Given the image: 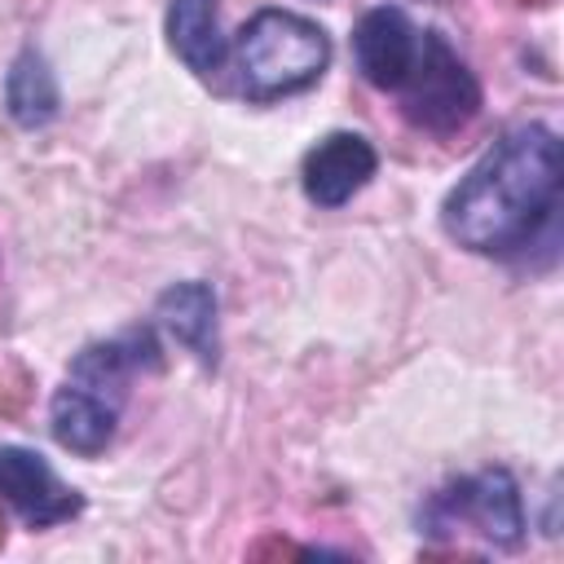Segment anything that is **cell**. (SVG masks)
Returning a JSON list of instances; mask_svg holds the SVG:
<instances>
[{"label": "cell", "instance_id": "1", "mask_svg": "<svg viewBox=\"0 0 564 564\" xmlns=\"http://www.w3.org/2000/svg\"><path fill=\"white\" fill-rule=\"evenodd\" d=\"M560 181V137L546 123H520L445 194L441 225L480 256L529 251L555 225Z\"/></svg>", "mask_w": 564, "mask_h": 564}, {"label": "cell", "instance_id": "2", "mask_svg": "<svg viewBox=\"0 0 564 564\" xmlns=\"http://www.w3.org/2000/svg\"><path fill=\"white\" fill-rule=\"evenodd\" d=\"M326 62H330L326 31L300 13L260 9L238 31V75L251 101H273V97L313 88Z\"/></svg>", "mask_w": 564, "mask_h": 564}, {"label": "cell", "instance_id": "3", "mask_svg": "<svg viewBox=\"0 0 564 564\" xmlns=\"http://www.w3.org/2000/svg\"><path fill=\"white\" fill-rule=\"evenodd\" d=\"M397 97H401V115L432 137L463 132L480 110V84H476L471 66L449 48V40L441 31L419 35L414 66H410L405 84L397 88Z\"/></svg>", "mask_w": 564, "mask_h": 564}, {"label": "cell", "instance_id": "4", "mask_svg": "<svg viewBox=\"0 0 564 564\" xmlns=\"http://www.w3.org/2000/svg\"><path fill=\"white\" fill-rule=\"evenodd\" d=\"M419 524L432 533L445 529H476L485 533L494 546H516L524 538V502H520V485L507 467H485L476 476H458L449 485H441L423 511Z\"/></svg>", "mask_w": 564, "mask_h": 564}, {"label": "cell", "instance_id": "5", "mask_svg": "<svg viewBox=\"0 0 564 564\" xmlns=\"http://www.w3.org/2000/svg\"><path fill=\"white\" fill-rule=\"evenodd\" d=\"M0 498L31 529L62 524L84 507V498L70 485H62L57 471L35 449H22V445H0Z\"/></svg>", "mask_w": 564, "mask_h": 564}, {"label": "cell", "instance_id": "6", "mask_svg": "<svg viewBox=\"0 0 564 564\" xmlns=\"http://www.w3.org/2000/svg\"><path fill=\"white\" fill-rule=\"evenodd\" d=\"M419 35L423 31L397 4H379V9L361 13V22L352 31V57H357V70L366 75V84L397 93L414 66Z\"/></svg>", "mask_w": 564, "mask_h": 564}, {"label": "cell", "instance_id": "7", "mask_svg": "<svg viewBox=\"0 0 564 564\" xmlns=\"http://www.w3.org/2000/svg\"><path fill=\"white\" fill-rule=\"evenodd\" d=\"M375 167H379V154H375V145L366 137H357V132H330V137H322L304 154L300 181H304V194L317 207H344L352 194H361L370 185Z\"/></svg>", "mask_w": 564, "mask_h": 564}, {"label": "cell", "instance_id": "8", "mask_svg": "<svg viewBox=\"0 0 564 564\" xmlns=\"http://www.w3.org/2000/svg\"><path fill=\"white\" fill-rule=\"evenodd\" d=\"M167 44L172 53L203 79L225 70L229 40L220 31V9L216 0H172L167 9Z\"/></svg>", "mask_w": 564, "mask_h": 564}, {"label": "cell", "instance_id": "9", "mask_svg": "<svg viewBox=\"0 0 564 564\" xmlns=\"http://www.w3.org/2000/svg\"><path fill=\"white\" fill-rule=\"evenodd\" d=\"M48 423H53V436L57 445L75 449V454H101L115 436V423H119V405L101 401L97 392L79 388V383H62L53 405H48Z\"/></svg>", "mask_w": 564, "mask_h": 564}, {"label": "cell", "instance_id": "10", "mask_svg": "<svg viewBox=\"0 0 564 564\" xmlns=\"http://www.w3.org/2000/svg\"><path fill=\"white\" fill-rule=\"evenodd\" d=\"M154 317L185 344L203 366H216L220 339H216V291L207 282H176L159 295Z\"/></svg>", "mask_w": 564, "mask_h": 564}, {"label": "cell", "instance_id": "11", "mask_svg": "<svg viewBox=\"0 0 564 564\" xmlns=\"http://www.w3.org/2000/svg\"><path fill=\"white\" fill-rule=\"evenodd\" d=\"M57 101L62 97H57V79L48 70V62L35 48L18 53L13 66H9V75H4V106H9L13 123L44 128L57 115Z\"/></svg>", "mask_w": 564, "mask_h": 564}, {"label": "cell", "instance_id": "12", "mask_svg": "<svg viewBox=\"0 0 564 564\" xmlns=\"http://www.w3.org/2000/svg\"><path fill=\"white\" fill-rule=\"evenodd\" d=\"M26 397H31V375H26V366L0 352V419H18L22 405H26Z\"/></svg>", "mask_w": 564, "mask_h": 564}, {"label": "cell", "instance_id": "13", "mask_svg": "<svg viewBox=\"0 0 564 564\" xmlns=\"http://www.w3.org/2000/svg\"><path fill=\"white\" fill-rule=\"evenodd\" d=\"M247 555H251V560H269V555H286V560H295V555H308V551L295 546V542H286V538H260Z\"/></svg>", "mask_w": 564, "mask_h": 564}, {"label": "cell", "instance_id": "14", "mask_svg": "<svg viewBox=\"0 0 564 564\" xmlns=\"http://www.w3.org/2000/svg\"><path fill=\"white\" fill-rule=\"evenodd\" d=\"M520 4H551V0H520Z\"/></svg>", "mask_w": 564, "mask_h": 564}, {"label": "cell", "instance_id": "15", "mask_svg": "<svg viewBox=\"0 0 564 564\" xmlns=\"http://www.w3.org/2000/svg\"><path fill=\"white\" fill-rule=\"evenodd\" d=\"M0 546H4V520H0Z\"/></svg>", "mask_w": 564, "mask_h": 564}]
</instances>
